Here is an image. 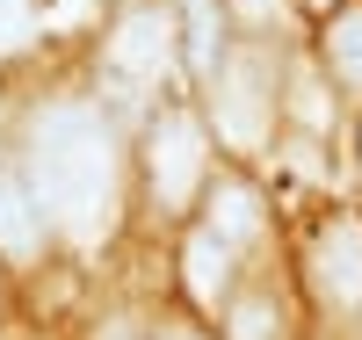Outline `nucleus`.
<instances>
[{
  "label": "nucleus",
  "instance_id": "0eeeda50",
  "mask_svg": "<svg viewBox=\"0 0 362 340\" xmlns=\"http://www.w3.org/2000/svg\"><path fill=\"white\" fill-rule=\"evenodd\" d=\"M174 290L189 304V319H225L232 297L247 290V261L225 239H210L203 225H181L174 232Z\"/></svg>",
  "mask_w": 362,
  "mask_h": 340
},
{
  "label": "nucleus",
  "instance_id": "7ed1b4c3",
  "mask_svg": "<svg viewBox=\"0 0 362 340\" xmlns=\"http://www.w3.org/2000/svg\"><path fill=\"white\" fill-rule=\"evenodd\" d=\"M283 80H290V44L276 29H247L232 44V58L196 87V109L210 123V138L232 167L276 160L283 145Z\"/></svg>",
  "mask_w": 362,
  "mask_h": 340
},
{
  "label": "nucleus",
  "instance_id": "423d86ee",
  "mask_svg": "<svg viewBox=\"0 0 362 340\" xmlns=\"http://www.w3.org/2000/svg\"><path fill=\"white\" fill-rule=\"evenodd\" d=\"M196 225L210 239H225L239 261H261L268 239H276V203H268V189L254 181V167H232L218 160V174H210V189L196 203Z\"/></svg>",
  "mask_w": 362,
  "mask_h": 340
},
{
  "label": "nucleus",
  "instance_id": "4468645a",
  "mask_svg": "<svg viewBox=\"0 0 362 340\" xmlns=\"http://www.w3.org/2000/svg\"><path fill=\"white\" fill-rule=\"evenodd\" d=\"M8 326H15V275L0 268V333H8Z\"/></svg>",
  "mask_w": 362,
  "mask_h": 340
},
{
  "label": "nucleus",
  "instance_id": "9b49d317",
  "mask_svg": "<svg viewBox=\"0 0 362 340\" xmlns=\"http://www.w3.org/2000/svg\"><path fill=\"white\" fill-rule=\"evenodd\" d=\"M312 58H319V73L334 80L341 102H362V0H348V8H334L319 22Z\"/></svg>",
  "mask_w": 362,
  "mask_h": 340
},
{
  "label": "nucleus",
  "instance_id": "20e7f679",
  "mask_svg": "<svg viewBox=\"0 0 362 340\" xmlns=\"http://www.w3.org/2000/svg\"><path fill=\"white\" fill-rule=\"evenodd\" d=\"M218 138L196 109V95L181 102H160L153 116H138L131 131V196H138V218L160 225V232H181L196 225V203L218 174Z\"/></svg>",
  "mask_w": 362,
  "mask_h": 340
},
{
  "label": "nucleus",
  "instance_id": "f03ea898",
  "mask_svg": "<svg viewBox=\"0 0 362 340\" xmlns=\"http://www.w3.org/2000/svg\"><path fill=\"white\" fill-rule=\"evenodd\" d=\"M95 95L138 131V116H153L160 102L196 95L189 66H181V22L174 0H116L95 29Z\"/></svg>",
  "mask_w": 362,
  "mask_h": 340
},
{
  "label": "nucleus",
  "instance_id": "2eb2a0df",
  "mask_svg": "<svg viewBox=\"0 0 362 340\" xmlns=\"http://www.w3.org/2000/svg\"><path fill=\"white\" fill-rule=\"evenodd\" d=\"M297 8H305V15H319V22H326V15H334V8H348V0H297Z\"/></svg>",
  "mask_w": 362,
  "mask_h": 340
},
{
  "label": "nucleus",
  "instance_id": "9d476101",
  "mask_svg": "<svg viewBox=\"0 0 362 340\" xmlns=\"http://www.w3.org/2000/svg\"><path fill=\"white\" fill-rule=\"evenodd\" d=\"M334 123H341V95H334V80L319 73V58L290 51V80H283V131H290V138H305V145H326V138H334Z\"/></svg>",
  "mask_w": 362,
  "mask_h": 340
},
{
  "label": "nucleus",
  "instance_id": "dca6fc26",
  "mask_svg": "<svg viewBox=\"0 0 362 340\" xmlns=\"http://www.w3.org/2000/svg\"><path fill=\"white\" fill-rule=\"evenodd\" d=\"M355 152H362V131H355Z\"/></svg>",
  "mask_w": 362,
  "mask_h": 340
},
{
  "label": "nucleus",
  "instance_id": "f3484780",
  "mask_svg": "<svg viewBox=\"0 0 362 340\" xmlns=\"http://www.w3.org/2000/svg\"><path fill=\"white\" fill-rule=\"evenodd\" d=\"M109 8H116V0H109Z\"/></svg>",
  "mask_w": 362,
  "mask_h": 340
},
{
  "label": "nucleus",
  "instance_id": "f8f14e48",
  "mask_svg": "<svg viewBox=\"0 0 362 340\" xmlns=\"http://www.w3.org/2000/svg\"><path fill=\"white\" fill-rule=\"evenodd\" d=\"M37 37V0H0V58Z\"/></svg>",
  "mask_w": 362,
  "mask_h": 340
},
{
  "label": "nucleus",
  "instance_id": "39448f33",
  "mask_svg": "<svg viewBox=\"0 0 362 340\" xmlns=\"http://www.w3.org/2000/svg\"><path fill=\"white\" fill-rule=\"evenodd\" d=\"M305 290L334 326H362V210L334 203L305 239Z\"/></svg>",
  "mask_w": 362,
  "mask_h": 340
},
{
  "label": "nucleus",
  "instance_id": "6e6552de",
  "mask_svg": "<svg viewBox=\"0 0 362 340\" xmlns=\"http://www.w3.org/2000/svg\"><path fill=\"white\" fill-rule=\"evenodd\" d=\"M51 254H58V232L44 218L37 189H29V174L8 160V167H0V268L29 275V268H44Z\"/></svg>",
  "mask_w": 362,
  "mask_h": 340
},
{
  "label": "nucleus",
  "instance_id": "f257e3e1",
  "mask_svg": "<svg viewBox=\"0 0 362 340\" xmlns=\"http://www.w3.org/2000/svg\"><path fill=\"white\" fill-rule=\"evenodd\" d=\"M15 167L29 174L58 246L95 254L124 225L131 196V123L116 116L95 87H51L22 109Z\"/></svg>",
  "mask_w": 362,
  "mask_h": 340
},
{
  "label": "nucleus",
  "instance_id": "ddd939ff",
  "mask_svg": "<svg viewBox=\"0 0 362 340\" xmlns=\"http://www.w3.org/2000/svg\"><path fill=\"white\" fill-rule=\"evenodd\" d=\"M15 145H22V102H15V87L0 80V167L15 160Z\"/></svg>",
  "mask_w": 362,
  "mask_h": 340
},
{
  "label": "nucleus",
  "instance_id": "1a4fd4ad",
  "mask_svg": "<svg viewBox=\"0 0 362 340\" xmlns=\"http://www.w3.org/2000/svg\"><path fill=\"white\" fill-rule=\"evenodd\" d=\"M174 22H181V66H189V87H203L232 58V44L247 37L232 0H174Z\"/></svg>",
  "mask_w": 362,
  "mask_h": 340
}]
</instances>
